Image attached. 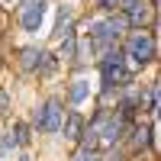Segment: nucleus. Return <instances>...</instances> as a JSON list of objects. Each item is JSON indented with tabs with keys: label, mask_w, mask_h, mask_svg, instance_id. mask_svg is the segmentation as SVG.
<instances>
[{
	"label": "nucleus",
	"mask_w": 161,
	"mask_h": 161,
	"mask_svg": "<svg viewBox=\"0 0 161 161\" xmlns=\"http://www.w3.org/2000/svg\"><path fill=\"white\" fill-rule=\"evenodd\" d=\"M126 52H129L132 64L152 61V58H155V36H152V32H132V39L126 42Z\"/></svg>",
	"instance_id": "1"
},
{
	"label": "nucleus",
	"mask_w": 161,
	"mask_h": 161,
	"mask_svg": "<svg viewBox=\"0 0 161 161\" xmlns=\"http://www.w3.org/2000/svg\"><path fill=\"white\" fill-rule=\"evenodd\" d=\"M61 116H64V110H61V103L58 100H48L42 110H36V126L42 129V132H58L61 129Z\"/></svg>",
	"instance_id": "2"
},
{
	"label": "nucleus",
	"mask_w": 161,
	"mask_h": 161,
	"mask_svg": "<svg viewBox=\"0 0 161 161\" xmlns=\"http://www.w3.org/2000/svg\"><path fill=\"white\" fill-rule=\"evenodd\" d=\"M42 16H45V3H42V0H26V3L19 7V26H23V29H29V32L39 29Z\"/></svg>",
	"instance_id": "3"
},
{
	"label": "nucleus",
	"mask_w": 161,
	"mask_h": 161,
	"mask_svg": "<svg viewBox=\"0 0 161 161\" xmlns=\"http://www.w3.org/2000/svg\"><path fill=\"white\" fill-rule=\"evenodd\" d=\"M126 23L129 26H152L155 23V3L152 0H139L136 7L126 10Z\"/></svg>",
	"instance_id": "4"
},
{
	"label": "nucleus",
	"mask_w": 161,
	"mask_h": 161,
	"mask_svg": "<svg viewBox=\"0 0 161 161\" xmlns=\"http://www.w3.org/2000/svg\"><path fill=\"white\" fill-rule=\"evenodd\" d=\"M39 61H42V52H39V48H32V45L19 48V68H23V71L39 68Z\"/></svg>",
	"instance_id": "5"
},
{
	"label": "nucleus",
	"mask_w": 161,
	"mask_h": 161,
	"mask_svg": "<svg viewBox=\"0 0 161 161\" xmlns=\"http://www.w3.org/2000/svg\"><path fill=\"white\" fill-rule=\"evenodd\" d=\"M80 129H84V119H80L77 113H71L68 123H64V136L68 139H80Z\"/></svg>",
	"instance_id": "6"
},
{
	"label": "nucleus",
	"mask_w": 161,
	"mask_h": 161,
	"mask_svg": "<svg viewBox=\"0 0 161 161\" xmlns=\"http://www.w3.org/2000/svg\"><path fill=\"white\" fill-rule=\"evenodd\" d=\"M87 93H90V84H87V80H74L71 90H68V100H71V103H80Z\"/></svg>",
	"instance_id": "7"
},
{
	"label": "nucleus",
	"mask_w": 161,
	"mask_h": 161,
	"mask_svg": "<svg viewBox=\"0 0 161 161\" xmlns=\"http://www.w3.org/2000/svg\"><path fill=\"white\" fill-rule=\"evenodd\" d=\"M93 42H97V45H106V42H110V39H113V32H110V26H106V23H93Z\"/></svg>",
	"instance_id": "8"
},
{
	"label": "nucleus",
	"mask_w": 161,
	"mask_h": 161,
	"mask_svg": "<svg viewBox=\"0 0 161 161\" xmlns=\"http://www.w3.org/2000/svg\"><path fill=\"white\" fill-rule=\"evenodd\" d=\"M148 139H152V129H145V126H139V129H136V136H132V145H136V148H142V145L148 142Z\"/></svg>",
	"instance_id": "9"
},
{
	"label": "nucleus",
	"mask_w": 161,
	"mask_h": 161,
	"mask_svg": "<svg viewBox=\"0 0 161 161\" xmlns=\"http://www.w3.org/2000/svg\"><path fill=\"white\" fill-rule=\"evenodd\" d=\"M61 55L64 58H74V36L68 32V39H64V45H61Z\"/></svg>",
	"instance_id": "10"
},
{
	"label": "nucleus",
	"mask_w": 161,
	"mask_h": 161,
	"mask_svg": "<svg viewBox=\"0 0 161 161\" xmlns=\"http://www.w3.org/2000/svg\"><path fill=\"white\" fill-rule=\"evenodd\" d=\"M13 142H19V145H26V142H29V129H26L23 123H16V139H13Z\"/></svg>",
	"instance_id": "11"
},
{
	"label": "nucleus",
	"mask_w": 161,
	"mask_h": 161,
	"mask_svg": "<svg viewBox=\"0 0 161 161\" xmlns=\"http://www.w3.org/2000/svg\"><path fill=\"white\" fill-rule=\"evenodd\" d=\"M7 110H10V100H7V93L0 90V113H7Z\"/></svg>",
	"instance_id": "12"
},
{
	"label": "nucleus",
	"mask_w": 161,
	"mask_h": 161,
	"mask_svg": "<svg viewBox=\"0 0 161 161\" xmlns=\"http://www.w3.org/2000/svg\"><path fill=\"white\" fill-rule=\"evenodd\" d=\"M139 0H116V7H123V10H129V7H136Z\"/></svg>",
	"instance_id": "13"
},
{
	"label": "nucleus",
	"mask_w": 161,
	"mask_h": 161,
	"mask_svg": "<svg viewBox=\"0 0 161 161\" xmlns=\"http://www.w3.org/2000/svg\"><path fill=\"white\" fill-rule=\"evenodd\" d=\"M74 161H93V158H90V155H87V152H80V155H77V158H74Z\"/></svg>",
	"instance_id": "14"
},
{
	"label": "nucleus",
	"mask_w": 161,
	"mask_h": 161,
	"mask_svg": "<svg viewBox=\"0 0 161 161\" xmlns=\"http://www.w3.org/2000/svg\"><path fill=\"white\" fill-rule=\"evenodd\" d=\"M0 3H10V0H0Z\"/></svg>",
	"instance_id": "15"
},
{
	"label": "nucleus",
	"mask_w": 161,
	"mask_h": 161,
	"mask_svg": "<svg viewBox=\"0 0 161 161\" xmlns=\"http://www.w3.org/2000/svg\"><path fill=\"white\" fill-rule=\"evenodd\" d=\"M19 161H29V158H19Z\"/></svg>",
	"instance_id": "16"
}]
</instances>
